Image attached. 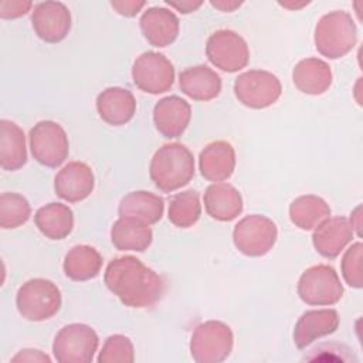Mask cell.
<instances>
[{"mask_svg":"<svg viewBox=\"0 0 363 363\" xmlns=\"http://www.w3.org/2000/svg\"><path fill=\"white\" fill-rule=\"evenodd\" d=\"M102 268V257L96 248L85 244L74 245L64 257L62 269L71 281L82 282L94 279Z\"/></svg>","mask_w":363,"mask_h":363,"instance_id":"27","label":"cell"},{"mask_svg":"<svg viewBox=\"0 0 363 363\" xmlns=\"http://www.w3.org/2000/svg\"><path fill=\"white\" fill-rule=\"evenodd\" d=\"M282 7H286V9H291V10H296V9H301V7H303V6H306V4H309V1H302V3H286V1H284V3H279Z\"/></svg>","mask_w":363,"mask_h":363,"instance_id":"39","label":"cell"},{"mask_svg":"<svg viewBox=\"0 0 363 363\" xmlns=\"http://www.w3.org/2000/svg\"><path fill=\"white\" fill-rule=\"evenodd\" d=\"M296 291L301 301L312 306H330L343 296V285L336 269L326 264L305 269L299 277Z\"/></svg>","mask_w":363,"mask_h":363,"instance_id":"5","label":"cell"},{"mask_svg":"<svg viewBox=\"0 0 363 363\" xmlns=\"http://www.w3.org/2000/svg\"><path fill=\"white\" fill-rule=\"evenodd\" d=\"M204 208L217 221H233L242 211V197L230 183H213L204 191Z\"/></svg>","mask_w":363,"mask_h":363,"instance_id":"21","label":"cell"},{"mask_svg":"<svg viewBox=\"0 0 363 363\" xmlns=\"http://www.w3.org/2000/svg\"><path fill=\"white\" fill-rule=\"evenodd\" d=\"M179 88L193 101H211L221 92L220 75L207 65H194L179 74Z\"/></svg>","mask_w":363,"mask_h":363,"instance_id":"22","label":"cell"},{"mask_svg":"<svg viewBox=\"0 0 363 363\" xmlns=\"http://www.w3.org/2000/svg\"><path fill=\"white\" fill-rule=\"evenodd\" d=\"M61 302L58 286L45 278L26 281L16 295L18 313L30 322H43L52 318L60 311Z\"/></svg>","mask_w":363,"mask_h":363,"instance_id":"4","label":"cell"},{"mask_svg":"<svg viewBox=\"0 0 363 363\" xmlns=\"http://www.w3.org/2000/svg\"><path fill=\"white\" fill-rule=\"evenodd\" d=\"M235 169V150L227 140H214L204 146L199 156V170L206 180L224 182Z\"/></svg>","mask_w":363,"mask_h":363,"instance_id":"20","label":"cell"},{"mask_svg":"<svg viewBox=\"0 0 363 363\" xmlns=\"http://www.w3.org/2000/svg\"><path fill=\"white\" fill-rule=\"evenodd\" d=\"M353 228L346 217H329L323 220L312 234L315 250L325 258L333 259L346 248L353 238Z\"/></svg>","mask_w":363,"mask_h":363,"instance_id":"16","label":"cell"},{"mask_svg":"<svg viewBox=\"0 0 363 363\" xmlns=\"http://www.w3.org/2000/svg\"><path fill=\"white\" fill-rule=\"evenodd\" d=\"M140 31L153 47H167L179 35L180 21L177 16L166 7H149L139 20Z\"/></svg>","mask_w":363,"mask_h":363,"instance_id":"18","label":"cell"},{"mask_svg":"<svg viewBox=\"0 0 363 363\" xmlns=\"http://www.w3.org/2000/svg\"><path fill=\"white\" fill-rule=\"evenodd\" d=\"M94 187V172L84 162L67 163L54 179L55 194L68 203H78L85 200L91 196Z\"/></svg>","mask_w":363,"mask_h":363,"instance_id":"14","label":"cell"},{"mask_svg":"<svg viewBox=\"0 0 363 363\" xmlns=\"http://www.w3.org/2000/svg\"><path fill=\"white\" fill-rule=\"evenodd\" d=\"M31 207L28 200L18 193H1L0 196V227L3 230L17 228L28 221Z\"/></svg>","mask_w":363,"mask_h":363,"instance_id":"31","label":"cell"},{"mask_svg":"<svg viewBox=\"0 0 363 363\" xmlns=\"http://www.w3.org/2000/svg\"><path fill=\"white\" fill-rule=\"evenodd\" d=\"M31 26L40 40L61 43L71 30V11L61 1H41L31 10Z\"/></svg>","mask_w":363,"mask_h":363,"instance_id":"13","label":"cell"},{"mask_svg":"<svg viewBox=\"0 0 363 363\" xmlns=\"http://www.w3.org/2000/svg\"><path fill=\"white\" fill-rule=\"evenodd\" d=\"M99 118L112 126L128 123L136 112V99L133 94L121 86L105 88L95 101Z\"/></svg>","mask_w":363,"mask_h":363,"instance_id":"19","label":"cell"},{"mask_svg":"<svg viewBox=\"0 0 363 363\" xmlns=\"http://www.w3.org/2000/svg\"><path fill=\"white\" fill-rule=\"evenodd\" d=\"M104 282L129 308L143 309L159 302L164 294V279L133 255L116 257L105 268Z\"/></svg>","mask_w":363,"mask_h":363,"instance_id":"1","label":"cell"},{"mask_svg":"<svg viewBox=\"0 0 363 363\" xmlns=\"http://www.w3.org/2000/svg\"><path fill=\"white\" fill-rule=\"evenodd\" d=\"M292 81L298 91L306 95L325 94L333 81L329 64L320 58L301 60L292 69Z\"/></svg>","mask_w":363,"mask_h":363,"instance_id":"23","label":"cell"},{"mask_svg":"<svg viewBox=\"0 0 363 363\" xmlns=\"http://www.w3.org/2000/svg\"><path fill=\"white\" fill-rule=\"evenodd\" d=\"M166 4L176 9L177 11L183 13V14H189L196 11L197 9H200L203 6L201 0H166Z\"/></svg>","mask_w":363,"mask_h":363,"instance_id":"37","label":"cell"},{"mask_svg":"<svg viewBox=\"0 0 363 363\" xmlns=\"http://www.w3.org/2000/svg\"><path fill=\"white\" fill-rule=\"evenodd\" d=\"M339 313L335 309H311L303 312L294 328V343L305 349L322 336L332 335L339 328Z\"/></svg>","mask_w":363,"mask_h":363,"instance_id":"17","label":"cell"},{"mask_svg":"<svg viewBox=\"0 0 363 363\" xmlns=\"http://www.w3.org/2000/svg\"><path fill=\"white\" fill-rule=\"evenodd\" d=\"M329 217V204L315 194L299 196L289 204V218L292 224L305 231L313 230Z\"/></svg>","mask_w":363,"mask_h":363,"instance_id":"29","label":"cell"},{"mask_svg":"<svg viewBox=\"0 0 363 363\" xmlns=\"http://www.w3.org/2000/svg\"><path fill=\"white\" fill-rule=\"evenodd\" d=\"M210 4L216 9H218L220 11H224V13H231L234 11L235 9H238L242 3L241 1H225V0H211Z\"/></svg>","mask_w":363,"mask_h":363,"instance_id":"38","label":"cell"},{"mask_svg":"<svg viewBox=\"0 0 363 363\" xmlns=\"http://www.w3.org/2000/svg\"><path fill=\"white\" fill-rule=\"evenodd\" d=\"M234 94L244 106L265 109L279 99L282 85L279 78L269 71L250 69L235 78Z\"/></svg>","mask_w":363,"mask_h":363,"instance_id":"8","label":"cell"},{"mask_svg":"<svg viewBox=\"0 0 363 363\" xmlns=\"http://www.w3.org/2000/svg\"><path fill=\"white\" fill-rule=\"evenodd\" d=\"M359 213H360V207H357V208L354 210V213H353V216L356 217V220H359V217H360V216H359ZM349 221H350V224H352V228H353V231H354V228H356V230H357V234H360V233H359V228H360V223H359V221H357V223H353V218H350Z\"/></svg>","mask_w":363,"mask_h":363,"instance_id":"40","label":"cell"},{"mask_svg":"<svg viewBox=\"0 0 363 363\" xmlns=\"http://www.w3.org/2000/svg\"><path fill=\"white\" fill-rule=\"evenodd\" d=\"M11 362H47V363H50L51 359L41 350L23 349L11 359Z\"/></svg>","mask_w":363,"mask_h":363,"instance_id":"36","label":"cell"},{"mask_svg":"<svg viewBox=\"0 0 363 363\" xmlns=\"http://www.w3.org/2000/svg\"><path fill=\"white\" fill-rule=\"evenodd\" d=\"M33 7L28 0H1L0 1V17L4 20H13L23 17Z\"/></svg>","mask_w":363,"mask_h":363,"instance_id":"34","label":"cell"},{"mask_svg":"<svg viewBox=\"0 0 363 363\" xmlns=\"http://www.w3.org/2000/svg\"><path fill=\"white\" fill-rule=\"evenodd\" d=\"M234 345L231 328L220 320H207L196 326L190 339V354L197 363L224 362Z\"/></svg>","mask_w":363,"mask_h":363,"instance_id":"6","label":"cell"},{"mask_svg":"<svg viewBox=\"0 0 363 363\" xmlns=\"http://www.w3.org/2000/svg\"><path fill=\"white\" fill-rule=\"evenodd\" d=\"M33 157L43 166L58 167L69 155L68 136L64 128L54 121L37 122L28 133Z\"/></svg>","mask_w":363,"mask_h":363,"instance_id":"10","label":"cell"},{"mask_svg":"<svg viewBox=\"0 0 363 363\" xmlns=\"http://www.w3.org/2000/svg\"><path fill=\"white\" fill-rule=\"evenodd\" d=\"M146 1H136V0H112L111 7L123 17H135L143 7Z\"/></svg>","mask_w":363,"mask_h":363,"instance_id":"35","label":"cell"},{"mask_svg":"<svg viewBox=\"0 0 363 363\" xmlns=\"http://www.w3.org/2000/svg\"><path fill=\"white\" fill-rule=\"evenodd\" d=\"M149 176L153 184L164 193L184 187L194 177L193 153L182 143H164L150 160Z\"/></svg>","mask_w":363,"mask_h":363,"instance_id":"2","label":"cell"},{"mask_svg":"<svg viewBox=\"0 0 363 363\" xmlns=\"http://www.w3.org/2000/svg\"><path fill=\"white\" fill-rule=\"evenodd\" d=\"M132 79L140 91L159 95L172 88L174 82V67L163 54L145 51L132 65Z\"/></svg>","mask_w":363,"mask_h":363,"instance_id":"12","label":"cell"},{"mask_svg":"<svg viewBox=\"0 0 363 363\" xmlns=\"http://www.w3.org/2000/svg\"><path fill=\"white\" fill-rule=\"evenodd\" d=\"M153 240V233L149 224L132 218L119 217L111 228V241L119 251L143 252L149 248Z\"/></svg>","mask_w":363,"mask_h":363,"instance_id":"24","label":"cell"},{"mask_svg":"<svg viewBox=\"0 0 363 363\" xmlns=\"http://www.w3.org/2000/svg\"><path fill=\"white\" fill-rule=\"evenodd\" d=\"M362 259H363V244L360 241L352 244L343 254L340 269L345 282L356 289L363 286V272H362Z\"/></svg>","mask_w":363,"mask_h":363,"instance_id":"33","label":"cell"},{"mask_svg":"<svg viewBox=\"0 0 363 363\" xmlns=\"http://www.w3.org/2000/svg\"><path fill=\"white\" fill-rule=\"evenodd\" d=\"M99 337L85 323H69L60 329L52 342V353L58 363H89L98 350Z\"/></svg>","mask_w":363,"mask_h":363,"instance_id":"7","label":"cell"},{"mask_svg":"<svg viewBox=\"0 0 363 363\" xmlns=\"http://www.w3.org/2000/svg\"><path fill=\"white\" fill-rule=\"evenodd\" d=\"M278 238L275 223L261 214H250L241 218L233 230L235 248L247 257H262L268 254Z\"/></svg>","mask_w":363,"mask_h":363,"instance_id":"9","label":"cell"},{"mask_svg":"<svg viewBox=\"0 0 363 363\" xmlns=\"http://www.w3.org/2000/svg\"><path fill=\"white\" fill-rule=\"evenodd\" d=\"M35 227L50 240H64L74 228V213L62 203H48L34 214Z\"/></svg>","mask_w":363,"mask_h":363,"instance_id":"28","label":"cell"},{"mask_svg":"<svg viewBox=\"0 0 363 363\" xmlns=\"http://www.w3.org/2000/svg\"><path fill=\"white\" fill-rule=\"evenodd\" d=\"M96 360L99 363H132L135 360V349L130 339L119 333L111 335Z\"/></svg>","mask_w":363,"mask_h":363,"instance_id":"32","label":"cell"},{"mask_svg":"<svg viewBox=\"0 0 363 363\" xmlns=\"http://www.w3.org/2000/svg\"><path fill=\"white\" fill-rule=\"evenodd\" d=\"M27 163L26 135L13 121H0V166L3 170L14 172Z\"/></svg>","mask_w":363,"mask_h":363,"instance_id":"25","label":"cell"},{"mask_svg":"<svg viewBox=\"0 0 363 363\" xmlns=\"http://www.w3.org/2000/svg\"><path fill=\"white\" fill-rule=\"evenodd\" d=\"M201 216L200 196L196 190H184L172 197L167 217L169 221L179 228L193 227Z\"/></svg>","mask_w":363,"mask_h":363,"instance_id":"30","label":"cell"},{"mask_svg":"<svg viewBox=\"0 0 363 363\" xmlns=\"http://www.w3.org/2000/svg\"><path fill=\"white\" fill-rule=\"evenodd\" d=\"M313 41L320 55L329 60L345 57L357 41L354 20L345 10H333L323 14L315 26Z\"/></svg>","mask_w":363,"mask_h":363,"instance_id":"3","label":"cell"},{"mask_svg":"<svg viewBox=\"0 0 363 363\" xmlns=\"http://www.w3.org/2000/svg\"><path fill=\"white\" fill-rule=\"evenodd\" d=\"M190 119V104L177 95H170L159 99L153 108L155 128L162 136L167 139L182 136L187 129Z\"/></svg>","mask_w":363,"mask_h":363,"instance_id":"15","label":"cell"},{"mask_svg":"<svg viewBox=\"0 0 363 363\" xmlns=\"http://www.w3.org/2000/svg\"><path fill=\"white\" fill-rule=\"evenodd\" d=\"M118 213L119 217L138 218L152 225L160 221L164 213V200L150 191H130L121 200Z\"/></svg>","mask_w":363,"mask_h":363,"instance_id":"26","label":"cell"},{"mask_svg":"<svg viewBox=\"0 0 363 363\" xmlns=\"http://www.w3.org/2000/svg\"><path fill=\"white\" fill-rule=\"evenodd\" d=\"M208 61L224 72H237L248 65L250 48L247 41L233 30H217L207 38Z\"/></svg>","mask_w":363,"mask_h":363,"instance_id":"11","label":"cell"}]
</instances>
